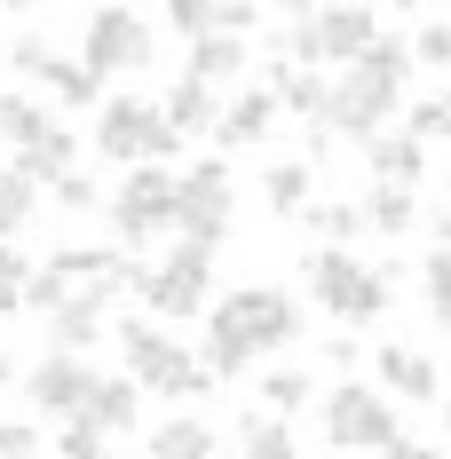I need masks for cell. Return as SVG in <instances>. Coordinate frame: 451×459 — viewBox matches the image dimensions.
<instances>
[{
  "label": "cell",
  "instance_id": "obj_1",
  "mask_svg": "<svg viewBox=\"0 0 451 459\" xmlns=\"http://www.w3.org/2000/svg\"><path fill=\"white\" fill-rule=\"evenodd\" d=\"M301 325H309V309L285 285H238V293H222L206 309V380H230V372H246L270 349H293Z\"/></svg>",
  "mask_w": 451,
  "mask_h": 459
},
{
  "label": "cell",
  "instance_id": "obj_2",
  "mask_svg": "<svg viewBox=\"0 0 451 459\" xmlns=\"http://www.w3.org/2000/svg\"><path fill=\"white\" fill-rule=\"evenodd\" d=\"M404 72H412V48L380 32V40H372L357 64L333 80V103H325V135H349V143L388 135V119H396V103H404Z\"/></svg>",
  "mask_w": 451,
  "mask_h": 459
},
{
  "label": "cell",
  "instance_id": "obj_3",
  "mask_svg": "<svg viewBox=\"0 0 451 459\" xmlns=\"http://www.w3.org/2000/svg\"><path fill=\"white\" fill-rule=\"evenodd\" d=\"M119 285H135V262H127V246H56L32 285H24V309H111L119 301Z\"/></svg>",
  "mask_w": 451,
  "mask_h": 459
},
{
  "label": "cell",
  "instance_id": "obj_4",
  "mask_svg": "<svg viewBox=\"0 0 451 459\" xmlns=\"http://www.w3.org/2000/svg\"><path fill=\"white\" fill-rule=\"evenodd\" d=\"M301 277H309V301L333 309L341 325H372L380 309H388V293H396V277L372 270V262H357L349 246H317L309 262H301Z\"/></svg>",
  "mask_w": 451,
  "mask_h": 459
},
{
  "label": "cell",
  "instance_id": "obj_5",
  "mask_svg": "<svg viewBox=\"0 0 451 459\" xmlns=\"http://www.w3.org/2000/svg\"><path fill=\"white\" fill-rule=\"evenodd\" d=\"M119 357H127V380L135 388H151V396H206L214 380H206V365L182 349L175 333H159L151 317H119Z\"/></svg>",
  "mask_w": 451,
  "mask_h": 459
},
{
  "label": "cell",
  "instance_id": "obj_6",
  "mask_svg": "<svg viewBox=\"0 0 451 459\" xmlns=\"http://www.w3.org/2000/svg\"><path fill=\"white\" fill-rule=\"evenodd\" d=\"M95 151L111 159V167H167L182 151V135L159 119V103H143V95H111L103 111H95Z\"/></svg>",
  "mask_w": 451,
  "mask_h": 459
},
{
  "label": "cell",
  "instance_id": "obj_7",
  "mask_svg": "<svg viewBox=\"0 0 451 459\" xmlns=\"http://www.w3.org/2000/svg\"><path fill=\"white\" fill-rule=\"evenodd\" d=\"M380 40V16L372 8H309V16H293V40H285V64H301V72H325V64H357L364 48Z\"/></svg>",
  "mask_w": 451,
  "mask_h": 459
},
{
  "label": "cell",
  "instance_id": "obj_8",
  "mask_svg": "<svg viewBox=\"0 0 451 459\" xmlns=\"http://www.w3.org/2000/svg\"><path fill=\"white\" fill-rule=\"evenodd\" d=\"M135 293H143V309H151V317H206V309H214V301H206V293H214V254H198V246H175V254H167V262H151V270H143L135 262Z\"/></svg>",
  "mask_w": 451,
  "mask_h": 459
},
{
  "label": "cell",
  "instance_id": "obj_9",
  "mask_svg": "<svg viewBox=\"0 0 451 459\" xmlns=\"http://www.w3.org/2000/svg\"><path fill=\"white\" fill-rule=\"evenodd\" d=\"M317 412H325V444H333V452H388V444L404 436V428H396V404H388L380 388H364V380H341Z\"/></svg>",
  "mask_w": 451,
  "mask_h": 459
},
{
  "label": "cell",
  "instance_id": "obj_10",
  "mask_svg": "<svg viewBox=\"0 0 451 459\" xmlns=\"http://www.w3.org/2000/svg\"><path fill=\"white\" fill-rule=\"evenodd\" d=\"M175 198H182V175H167V167H135L127 183L111 190V230H119V246L167 238V230H175Z\"/></svg>",
  "mask_w": 451,
  "mask_h": 459
},
{
  "label": "cell",
  "instance_id": "obj_11",
  "mask_svg": "<svg viewBox=\"0 0 451 459\" xmlns=\"http://www.w3.org/2000/svg\"><path fill=\"white\" fill-rule=\"evenodd\" d=\"M230 206H238V190H230L222 159L190 167V175H182V198H175V238H182V246H198V254H214V246L230 238Z\"/></svg>",
  "mask_w": 451,
  "mask_h": 459
},
{
  "label": "cell",
  "instance_id": "obj_12",
  "mask_svg": "<svg viewBox=\"0 0 451 459\" xmlns=\"http://www.w3.org/2000/svg\"><path fill=\"white\" fill-rule=\"evenodd\" d=\"M80 64H88L95 80L143 72V64H151V16H143V8H95L88 40H80Z\"/></svg>",
  "mask_w": 451,
  "mask_h": 459
},
{
  "label": "cell",
  "instance_id": "obj_13",
  "mask_svg": "<svg viewBox=\"0 0 451 459\" xmlns=\"http://www.w3.org/2000/svg\"><path fill=\"white\" fill-rule=\"evenodd\" d=\"M8 64H16L24 80H40V88L56 95V103H64V111H88V103H103V80H95L88 64H80V56H56V48H48V40H32V32L8 48Z\"/></svg>",
  "mask_w": 451,
  "mask_h": 459
},
{
  "label": "cell",
  "instance_id": "obj_14",
  "mask_svg": "<svg viewBox=\"0 0 451 459\" xmlns=\"http://www.w3.org/2000/svg\"><path fill=\"white\" fill-rule=\"evenodd\" d=\"M88 388H95V365H88V357H64V349H48L40 365L24 372V396H32L40 412H56V420L88 412Z\"/></svg>",
  "mask_w": 451,
  "mask_h": 459
},
{
  "label": "cell",
  "instance_id": "obj_15",
  "mask_svg": "<svg viewBox=\"0 0 451 459\" xmlns=\"http://www.w3.org/2000/svg\"><path fill=\"white\" fill-rule=\"evenodd\" d=\"M270 119H277V95L270 88H246V95H230V103H222L214 143H222V151H254V143L270 135Z\"/></svg>",
  "mask_w": 451,
  "mask_h": 459
},
{
  "label": "cell",
  "instance_id": "obj_16",
  "mask_svg": "<svg viewBox=\"0 0 451 459\" xmlns=\"http://www.w3.org/2000/svg\"><path fill=\"white\" fill-rule=\"evenodd\" d=\"M262 88L277 95V111H293V119H309V135L325 127V103H333V80L325 72H301V64H277Z\"/></svg>",
  "mask_w": 451,
  "mask_h": 459
},
{
  "label": "cell",
  "instance_id": "obj_17",
  "mask_svg": "<svg viewBox=\"0 0 451 459\" xmlns=\"http://www.w3.org/2000/svg\"><path fill=\"white\" fill-rule=\"evenodd\" d=\"M56 127H64V119H56V111H48L40 95H0V143H8V151H16V159H24V151H40L48 135H56Z\"/></svg>",
  "mask_w": 451,
  "mask_h": 459
},
{
  "label": "cell",
  "instance_id": "obj_18",
  "mask_svg": "<svg viewBox=\"0 0 451 459\" xmlns=\"http://www.w3.org/2000/svg\"><path fill=\"white\" fill-rule=\"evenodd\" d=\"M135 412H143V388H135V380H127V372H95L88 412H80V420H95L103 436H127V428H135Z\"/></svg>",
  "mask_w": 451,
  "mask_h": 459
},
{
  "label": "cell",
  "instance_id": "obj_19",
  "mask_svg": "<svg viewBox=\"0 0 451 459\" xmlns=\"http://www.w3.org/2000/svg\"><path fill=\"white\" fill-rule=\"evenodd\" d=\"M372 365H380V380H388V396H404V404H428V396H436V357H420V349H404V341H388Z\"/></svg>",
  "mask_w": 451,
  "mask_h": 459
},
{
  "label": "cell",
  "instance_id": "obj_20",
  "mask_svg": "<svg viewBox=\"0 0 451 459\" xmlns=\"http://www.w3.org/2000/svg\"><path fill=\"white\" fill-rule=\"evenodd\" d=\"M364 159H372V183H420V167H428V143H412L404 127H388V135L364 143Z\"/></svg>",
  "mask_w": 451,
  "mask_h": 459
},
{
  "label": "cell",
  "instance_id": "obj_21",
  "mask_svg": "<svg viewBox=\"0 0 451 459\" xmlns=\"http://www.w3.org/2000/svg\"><path fill=\"white\" fill-rule=\"evenodd\" d=\"M246 72V40H230V32H206V40H190V64H182V80H198V88H222Z\"/></svg>",
  "mask_w": 451,
  "mask_h": 459
},
{
  "label": "cell",
  "instance_id": "obj_22",
  "mask_svg": "<svg viewBox=\"0 0 451 459\" xmlns=\"http://www.w3.org/2000/svg\"><path fill=\"white\" fill-rule=\"evenodd\" d=\"M317 175H309V159H277L270 175H262V198H270V214H285V222H301V214H309L317 206Z\"/></svg>",
  "mask_w": 451,
  "mask_h": 459
},
{
  "label": "cell",
  "instance_id": "obj_23",
  "mask_svg": "<svg viewBox=\"0 0 451 459\" xmlns=\"http://www.w3.org/2000/svg\"><path fill=\"white\" fill-rule=\"evenodd\" d=\"M159 119H167L175 135H206V127L222 119V103H214V88H198V80H175L167 103H159Z\"/></svg>",
  "mask_w": 451,
  "mask_h": 459
},
{
  "label": "cell",
  "instance_id": "obj_24",
  "mask_svg": "<svg viewBox=\"0 0 451 459\" xmlns=\"http://www.w3.org/2000/svg\"><path fill=\"white\" fill-rule=\"evenodd\" d=\"M420 222V206H412L404 183H372L364 190V230H380V238H404V230Z\"/></svg>",
  "mask_w": 451,
  "mask_h": 459
},
{
  "label": "cell",
  "instance_id": "obj_25",
  "mask_svg": "<svg viewBox=\"0 0 451 459\" xmlns=\"http://www.w3.org/2000/svg\"><path fill=\"white\" fill-rule=\"evenodd\" d=\"M151 459H214V428L175 412L167 428H151Z\"/></svg>",
  "mask_w": 451,
  "mask_h": 459
},
{
  "label": "cell",
  "instance_id": "obj_26",
  "mask_svg": "<svg viewBox=\"0 0 451 459\" xmlns=\"http://www.w3.org/2000/svg\"><path fill=\"white\" fill-rule=\"evenodd\" d=\"M238 459H301V452H293V428H285V420L246 412L238 420Z\"/></svg>",
  "mask_w": 451,
  "mask_h": 459
},
{
  "label": "cell",
  "instance_id": "obj_27",
  "mask_svg": "<svg viewBox=\"0 0 451 459\" xmlns=\"http://www.w3.org/2000/svg\"><path fill=\"white\" fill-rule=\"evenodd\" d=\"M95 341H103V309H56L48 317V349H64V357H88Z\"/></svg>",
  "mask_w": 451,
  "mask_h": 459
},
{
  "label": "cell",
  "instance_id": "obj_28",
  "mask_svg": "<svg viewBox=\"0 0 451 459\" xmlns=\"http://www.w3.org/2000/svg\"><path fill=\"white\" fill-rule=\"evenodd\" d=\"M32 206H40V190L24 183L16 167H0V246H8V238H24V222H32Z\"/></svg>",
  "mask_w": 451,
  "mask_h": 459
},
{
  "label": "cell",
  "instance_id": "obj_29",
  "mask_svg": "<svg viewBox=\"0 0 451 459\" xmlns=\"http://www.w3.org/2000/svg\"><path fill=\"white\" fill-rule=\"evenodd\" d=\"M301 222H309L317 238H325V246H349V238L364 230V206H349V198H325V206H309Z\"/></svg>",
  "mask_w": 451,
  "mask_h": 459
},
{
  "label": "cell",
  "instance_id": "obj_30",
  "mask_svg": "<svg viewBox=\"0 0 451 459\" xmlns=\"http://www.w3.org/2000/svg\"><path fill=\"white\" fill-rule=\"evenodd\" d=\"M309 396H317V380H309V372H270V380H262V404H270V420L301 412Z\"/></svg>",
  "mask_w": 451,
  "mask_h": 459
},
{
  "label": "cell",
  "instance_id": "obj_31",
  "mask_svg": "<svg viewBox=\"0 0 451 459\" xmlns=\"http://www.w3.org/2000/svg\"><path fill=\"white\" fill-rule=\"evenodd\" d=\"M420 285H428V317L451 325V246H436V254L420 262Z\"/></svg>",
  "mask_w": 451,
  "mask_h": 459
},
{
  "label": "cell",
  "instance_id": "obj_32",
  "mask_svg": "<svg viewBox=\"0 0 451 459\" xmlns=\"http://www.w3.org/2000/svg\"><path fill=\"white\" fill-rule=\"evenodd\" d=\"M24 285H32V262L16 246H0V317H24Z\"/></svg>",
  "mask_w": 451,
  "mask_h": 459
},
{
  "label": "cell",
  "instance_id": "obj_33",
  "mask_svg": "<svg viewBox=\"0 0 451 459\" xmlns=\"http://www.w3.org/2000/svg\"><path fill=\"white\" fill-rule=\"evenodd\" d=\"M404 135H412V143H444V135H451V103H444V95H428V103H412Z\"/></svg>",
  "mask_w": 451,
  "mask_h": 459
},
{
  "label": "cell",
  "instance_id": "obj_34",
  "mask_svg": "<svg viewBox=\"0 0 451 459\" xmlns=\"http://www.w3.org/2000/svg\"><path fill=\"white\" fill-rule=\"evenodd\" d=\"M111 444H103V428L95 420H64V436H56V459H103Z\"/></svg>",
  "mask_w": 451,
  "mask_h": 459
},
{
  "label": "cell",
  "instance_id": "obj_35",
  "mask_svg": "<svg viewBox=\"0 0 451 459\" xmlns=\"http://www.w3.org/2000/svg\"><path fill=\"white\" fill-rule=\"evenodd\" d=\"M412 64H428V72H451V24H420V40H412Z\"/></svg>",
  "mask_w": 451,
  "mask_h": 459
},
{
  "label": "cell",
  "instance_id": "obj_36",
  "mask_svg": "<svg viewBox=\"0 0 451 459\" xmlns=\"http://www.w3.org/2000/svg\"><path fill=\"white\" fill-rule=\"evenodd\" d=\"M167 24H175L182 40H206V32H214V8H206V0H175V8H167Z\"/></svg>",
  "mask_w": 451,
  "mask_h": 459
},
{
  "label": "cell",
  "instance_id": "obj_37",
  "mask_svg": "<svg viewBox=\"0 0 451 459\" xmlns=\"http://www.w3.org/2000/svg\"><path fill=\"white\" fill-rule=\"evenodd\" d=\"M0 459H40V428H24V420H0Z\"/></svg>",
  "mask_w": 451,
  "mask_h": 459
},
{
  "label": "cell",
  "instance_id": "obj_38",
  "mask_svg": "<svg viewBox=\"0 0 451 459\" xmlns=\"http://www.w3.org/2000/svg\"><path fill=\"white\" fill-rule=\"evenodd\" d=\"M48 190H56V206H72V214H88V206H95V183L80 175V167H72V175H56Z\"/></svg>",
  "mask_w": 451,
  "mask_h": 459
},
{
  "label": "cell",
  "instance_id": "obj_39",
  "mask_svg": "<svg viewBox=\"0 0 451 459\" xmlns=\"http://www.w3.org/2000/svg\"><path fill=\"white\" fill-rule=\"evenodd\" d=\"M380 459H444V452H436V444H412V436H396V444H388Z\"/></svg>",
  "mask_w": 451,
  "mask_h": 459
},
{
  "label": "cell",
  "instance_id": "obj_40",
  "mask_svg": "<svg viewBox=\"0 0 451 459\" xmlns=\"http://www.w3.org/2000/svg\"><path fill=\"white\" fill-rule=\"evenodd\" d=\"M8 380H16V357H8V349H0V388H8Z\"/></svg>",
  "mask_w": 451,
  "mask_h": 459
},
{
  "label": "cell",
  "instance_id": "obj_41",
  "mask_svg": "<svg viewBox=\"0 0 451 459\" xmlns=\"http://www.w3.org/2000/svg\"><path fill=\"white\" fill-rule=\"evenodd\" d=\"M444 428H451V404H444Z\"/></svg>",
  "mask_w": 451,
  "mask_h": 459
},
{
  "label": "cell",
  "instance_id": "obj_42",
  "mask_svg": "<svg viewBox=\"0 0 451 459\" xmlns=\"http://www.w3.org/2000/svg\"><path fill=\"white\" fill-rule=\"evenodd\" d=\"M103 459H119V452H103Z\"/></svg>",
  "mask_w": 451,
  "mask_h": 459
}]
</instances>
